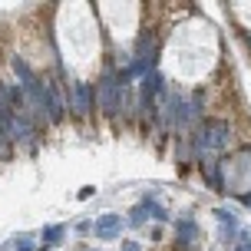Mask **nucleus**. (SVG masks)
Returning <instances> with one entry per match:
<instances>
[{
	"mask_svg": "<svg viewBox=\"0 0 251 251\" xmlns=\"http://www.w3.org/2000/svg\"><path fill=\"white\" fill-rule=\"evenodd\" d=\"M218 30L201 17L182 20L169 33L162 50V70L178 83H199L215 70L218 63Z\"/></svg>",
	"mask_w": 251,
	"mask_h": 251,
	"instance_id": "obj_1",
	"label": "nucleus"
},
{
	"mask_svg": "<svg viewBox=\"0 0 251 251\" xmlns=\"http://www.w3.org/2000/svg\"><path fill=\"white\" fill-rule=\"evenodd\" d=\"M56 47L63 63L76 76H93L102 60V37H100V17L89 3H60L56 20Z\"/></svg>",
	"mask_w": 251,
	"mask_h": 251,
	"instance_id": "obj_2",
	"label": "nucleus"
},
{
	"mask_svg": "<svg viewBox=\"0 0 251 251\" xmlns=\"http://www.w3.org/2000/svg\"><path fill=\"white\" fill-rule=\"evenodd\" d=\"M96 13H100V26L116 43H129L139 33V24H142L139 3H100Z\"/></svg>",
	"mask_w": 251,
	"mask_h": 251,
	"instance_id": "obj_3",
	"label": "nucleus"
},
{
	"mask_svg": "<svg viewBox=\"0 0 251 251\" xmlns=\"http://www.w3.org/2000/svg\"><path fill=\"white\" fill-rule=\"evenodd\" d=\"M231 10H235V17H238V24L251 30V3H235Z\"/></svg>",
	"mask_w": 251,
	"mask_h": 251,
	"instance_id": "obj_4",
	"label": "nucleus"
}]
</instances>
